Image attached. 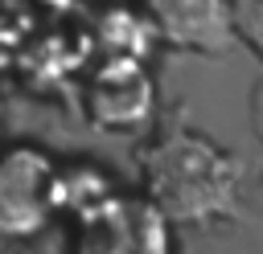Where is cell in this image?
I'll use <instances>...</instances> for the list:
<instances>
[{"mask_svg":"<svg viewBox=\"0 0 263 254\" xmlns=\"http://www.w3.org/2000/svg\"><path fill=\"white\" fill-rule=\"evenodd\" d=\"M136 176L140 193L173 225L242 221V160L214 143L205 131L189 127L181 115L140 143Z\"/></svg>","mask_w":263,"mask_h":254,"instance_id":"obj_1","label":"cell"},{"mask_svg":"<svg viewBox=\"0 0 263 254\" xmlns=\"http://www.w3.org/2000/svg\"><path fill=\"white\" fill-rule=\"evenodd\" d=\"M66 254H173V221L140 193H107L74 213Z\"/></svg>","mask_w":263,"mask_h":254,"instance_id":"obj_2","label":"cell"},{"mask_svg":"<svg viewBox=\"0 0 263 254\" xmlns=\"http://www.w3.org/2000/svg\"><path fill=\"white\" fill-rule=\"evenodd\" d=\"M58 213V164L33 147L12 143L0 152V234L25 238L53 229Z\"/></svg>","mask_w":263,"mask_h":254,"instance_id":"obj_3","label":"cell"},{"mask_svg":"<svg viewBox=\"0 0 263 254\" xmlns=\"http://www.w3.org/2000/svg\"><path fill=\"white\" fill-rule=\"evenodd\" d=\"M156 111V86L140 57H103L86 78V115L99 131H140Z\"/></svg>","mask_w":263,"mask_h":254,"instance_id":"obj_4","label":"cell"},{"mask_svg":"<svg viewBox=\"0 0 263 254\" xmlns=\"http://www.w3.org/2000/svg\"><path fill=\"white\" fill-rule=\"evenodd\" d=\"M156 37L189 53H226L234 45V4L230 0H144Z\"/></svg>","mask_w":263,"mask_h":254,"instance_id":"obj_5","label":"cell"},{"mask_svg":"<svg viewBox=\"0 0 263 254\" xmlns=\"http://www.w3.org/2000/svg\"><path fill=\"white\" fill-rule=\"evenodd\" d=\"M95 37L103 45V57H148L152 41H156V29L148 20V12L140 8H107L95 25Z\"/></svg>","mask_w":263,"mask_h":254,"instance_id":"obj_6","label":"cell"},{"mask_svg":"<svg viewBox=\"0 0 263 254\" xmlns=\"http://www.w3.org/2000/svg\"><path fill=\"white\" fill-rule=\"evenodd\" d=\"M0 254H66V246H62V238H58L53 229L25 234V238L0 234Z\"/></svg>","mask_w":263,"mask_h":254,"instance_id":"obj_7","label":"cell"},{"mask_svg":"<svg viewBox=\"0 0 263 254\" xmlns=\"http://www.w3.org/2000/svg\"><path fill=\"white\" fill-rule=\"evenodd\" d=\"M234 29L255 45V53L263 57V0H238L234 4Z\"/></svg>","mask_w":263,"mask_h":254,"instance_id":"obj_8","label":"cell"},{"mask_svg":"<svg viewBox=\"0 0 263 254\" xmlns=\"http://www.w3.org/2000/svg\"><path fill=\"white\" fill-rule=\"evenodd\" d=\"M251 119H255V135H259V143H263V82H259V90H255V111H251Z\"/></svg>","mask_w":263,"mask_h":254,"instance_id":"obj_9","label":"cell"},{"mask_svg":"<svg viewBox=\"0 0 263 254\" xmlns=\"http://www.w3.org/2000/svg\"><path fill=\"white\" fill-rule=\"evenodd\" d=\"M41 4H45V8H53V12H66V8H74L78 0H41Z\"/></svg>","mask_w":263,"mask_h":254,"instance_id":"obj_10","label":"cell"},{"mask_svg":"<svg viewBox=\"0 0 263 254\" xmlns=\"http://www.w3.org/2000/svg\"><path fill=\"white\" fill-rule=\"evenodd\" d=\"M0 119H4V107H0Z\"/></svg>","mask_w":263,"mask_h":254,"instance_id":"obj_11","label":"cell"}]
</instances>
